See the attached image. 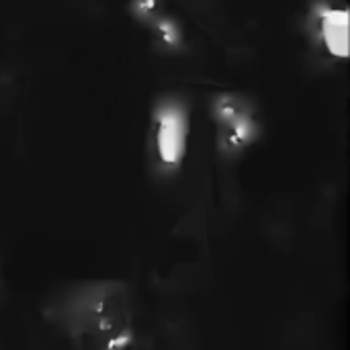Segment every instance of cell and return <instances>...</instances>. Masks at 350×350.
Masks as SVG:
<instances>
[{
	"mask_svg": "<svg viewBox=\"0 0 350 350\" xmlns=\"http://www.w3.org/2000/svg\"><path fill=\"white\" fill-rule=\"evenodd\" d=\"M43 320L76 350H131L137 310L119 279H84L55 287L41 304Z\"/></svg>",
	"mask_w": 350,
	"mask_h": 350,
	"instance_id": "1",
	"label": "cell"
},
{
	"mask_svg": "<svg viewBox=\"0 0 350 350\" xmlns=\"http://www.w3.org/2000/svg\"><path fill=\"white\" fill-rule=\"evenodd\" d=\"M213 119L217 123V148L224 156L242 154L258 135L252 105L236 94H221L213 100Z\"/></svg>",
	"mask_w": 350,
	"mask_h": 350,
	"instance_id": "2",
	"label": "cell"
},
{
	"mask_svg": "<svg viewBox=\"0 0 350 350\" xmlns=\"http://www.w3.org/2000/svg\"><path fill=\"white\" fill-rule=\"evenodd\" d=\"M189 142V109L180 98H164L154 111V148L164 170L180 166Z\"/></svg>",
	"mask_w": 350,
	"mask_h": 350,
	"instance_id": "3",
	"label": "cell"
},
{
	"mask_svg": "<svg viewBox=\"0 0 350 350\" xmlns=\"http://www.w3.org/2000/svg\"><path fill=\"white\" fill-rule=\"evenodd\" d=\"M318 41L336 57L349 55V12L330 4H318L312 14Z\"/></svg>",
	"mask_w": 350,
	"mask_h": 350,
	"instance_id": "4",
	"label": "cell"
},
{
	"mask_svg": "<svg viewBox=\"0 0 350 350\" xmlns=\"http://www.w3.org/2000/svg\"><path fill=\"white\" fill-rule=\"evenodd\" d=\"M152 29H154L156 41H158L160 47H164V49H178L183 45V33H180L178 25L172 18L160 16L156 23H152Z\"/></svg>",
	"mask_w": 350,
	"mask_h": 350,
	"instance_id": "5",
	"label": "cell"
},
{
	"mask_svg": "<svg viewBox=\"0 0 350 350\" xmlns=\"http://www.w3.org/2000/svg\"><path fill=\"white\" fill-rule=\"evenodd\" d=\"M131 12L142 23H156L162 14V0H131Z\"/></svg>",
	"mask_w": 350,
	"mask_h": 350,
	"instance_id": "6",
	"label": "cell"
}]
</instances>
